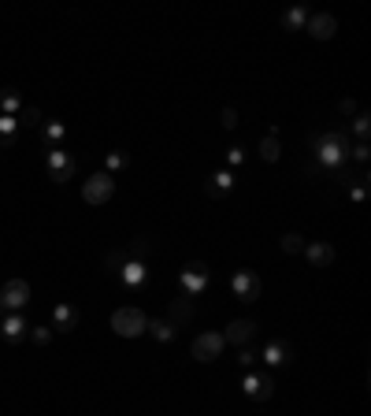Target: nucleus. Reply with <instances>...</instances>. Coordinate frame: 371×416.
<instances>
[{
	"label": "nucleus",
	"instance_id": "4",
	"mask_svg": "<svg viewBox=\"0 0 371 416\" xmlns=\"http://www.w3.org/2000/svg\"><path fill=\"white\" fill-rule=\"evenodd\" d=\"M112 194H115V178L108 172H97V175H90L82 183V201L85 205H104V201H112Z\"/></svg>",
	"mask_w": 371,
	"mask_h": 416
},
{
	"label": "nucleus",
	"instance_id": "5",
	"mask_svg": "<svg viewBox=\"0 0 371 416\" xmlns=\"http://www.w3.org/2000/svg\"><path fill=\"white\" fill-rule=\"evenodd\" d=\"M30 301V283L26 279H8L0 286V305L8 308V313H23Z\"/></svg>",
	"mask_w": 371,
	"mask_h": 416
},
{
	"label": "nucleus",
	"instance_id": "18",
	"mask_svg": "<svg viewBox=\"0 0 371 416\" xmlns=\"http://www.w3.org/2000/svg\"><path fill=\"white\" fill-rule=\"evenodd\" d=\"M193 319V301L190 297H174L171 301V324H190Z\"/></svg>",
	"mask_w": 371,
	"mask_h": 416
},
{
	"label": "nucleus",
	"instance_id": "28",
	"mask_svg": "<svg viewBox=\"0 0 371 416\" xmlns=\"http://www.w3.org/2000/svg\"><path fill=\"white\" fill-rule=\"evenodd\" d=\"M15 119H19V126H41V112L38 108H23Z\"/></svg>",
	"mask_w": 371,
	"mask_h": 416
},
{
	"label": "nucleus",
	"instance_id": "27",
	"mask_svg": "<svg viewBox=\"0 0 371 416\" xmlns=\"http://www.w3.org/2000/svg\"><path fill=\"white\" fill-rule=\"evenodd\" d=\"M356 138H360V142H368V134H371V115L368 112H356Z\"/></svg>",
	"mask_w": 371,
	"mask_h": 416
},
{
	"label": "nucleus",
	"instance_id": "20",
	"mask_svg": "<svg viewBox=\"0 0 371 416\" xmlns=\"http://www.w3.org/2000/svg\"><path fill=\"white\" fill-rule=\"evenodd\" d=\"M231 190H234V175L231 172H220V175L208 178V194L212 197H223V194H231Z\"/></svg>",
	"mask_w": 371,
	"mask_h": 416
},
{
	"label": "nucleus",
	"instance_id": "14",
	"mask_svg": "<svg viewBox=\"0 0 371 416\" xmlns=\"http://www.w3.org/2000/svg\"><path fill=\"white\" fill-rule=\"evenodd\" d=\"M304 257H308L312 268H331V264H334V249L327 242H312V245H304Z\"/></svg>",
	"mask_w": 371,
	"mask_h": 416
},
{
	"label": "nucleus",
	"instance_id": "12",
	"mask_svg": "<svg viewBox=\"0 0 371 416\" xmlns=\"http://www.w3.org/2000/svg\"><path fill=\"white\" fill-rule=\"evenodd\" d=\"M304 30L315 38V41H331L334 38V30H338V19L334 15H327V12H320V15H308V23H304Z\"/></svg>",
	"mask_w": 371,
	"mask_h": 416
},
{
	"label": "nucleus",
	"instance_id": "16",
	"mask_svg": "<svg viewBox=\"0 0 371 416\" xmlns=\"http://www.w3.org/2000/svg\"><path fill=\"white\" fill-rule=\"evenodd\" d=\"M41 138H45L49 149H60L63 138H67V126H63L60 119H49V123H41Z\"/></svg>",
	"mask_w": 371,
	"mask_h": 416
},
{
	"label": "nucleus",
	"instance_id": "13",
	"mask_svg": "<svg viewBox=\"0 0 371 416\" xmlns=\"http://www.w3.org/2000/svg\"><path fill=\"white\" fill-rule=\"evenodd\" d=\"M52 327H56L60 335H71V331L79 327V308L67 305V301H60L56 308H52Z\"/></svg>",
	"mask_w": 371,
	"mask_h": 416
},
{
	"label": "nucleus",
	"instance_id": "7",
	"mask_svg": "<svg viewBox=\"0 0 371 416\" xmlns=\"http://www.w3.org/2000/svg\"><path fill=\"white\" fill-rule=\"evenodd\" d=\"M223 346H226L223 331H204V335L193 338V357L197 360H215L223 353Z\"/></svg>",
	"mask_w": 371,
	"mask_h": 416
},
{
	"label": "nucleus",
	"instance_id": "3",
	"mask_svg": "<svg viewBox=\"0 0 371 416\" xmlns=\"http://www.w3.org/2000/svg\"><path fill=\"white\" fill-rule=\"evenodd\" d=\"M179 290H182V297H201L204 290H208V264H201V260H190L182 268V275H179Z\"/></svg>",
	"mask_w": 371,
	"mask_h": 416
},
{
	"label": "nucleus",
	"instance_id": "24",
	"mask_svg": "<svg viewBox=\"0 0 371 416\" xmlns=\"http://www.w3.org/2000/svg\"><path fill=\"white\" fill-rule=\"evenodd\" d=\"M279 245H282V253H290V257H293V253H304V238H301L297 231L282 234V238H279Z\"/></svg>",
	"mask_w": 371,
	"mask_h": 416
},
{
	"label": "nucleus",
	"instance_id": "32",
	"mask_svg": "<svg viewBox=\"0 0 371 416\" xmlns=\"http://www.w3.org/2000/svg\"><path fill=\"white\" fill-rule=\"evenodd\" d=\"M220 123L226 126V131H234V126H238V112H234V108H223V115H220Z\"/></svg>",
	"mask_w": 371,
	"mask_h": 416
},
{
	"label": "nucleus",
	"instance_id": "11",
	"mask_svg": "<svg viewBox=\"0 0 371 416\" xmlns=\"http://www.w3.org/2000/svg\"><path fill=\"white\" fill-rule=\"evenodd\" d=\"M242 387H245V394L253 401H267L271 394H275V379L271 376H256V372H249V376L242 379Z\"/></svg>",
	"mask_w": 371,
	"mask_h": 416
},
{
	"label": "nucleus",
	"instance_id": "15",
	"mask_svg": "<svg viewBox=\"0 0 371 416\" xmlns=\"http://www.w3.org/2000/svg\"><path fill=\"white\" fill-rule=\"evenodd\" d=\"M119 279H123L126 290H138V286L149 279V272H145V264H141V260H126L123 272H119Z\"/></svg>",
	"mask_w": 371,
	"mask_h": 416
},
{
	"label": "nucleus",
	"instance_id": "33",
	"mask_svg": "<svg viewBox=\"0 0 371 416\" xmlns=\"http://www.w3.org/2000/svg\"><path fill=\"white\" fill-rule=\"evenodd\" d=\"M130 253H134V257H145V253H149V238H134V242H130Z\"/></svg>",
	"mask_w": 371,
	"mask_h": 416
},
{
	"label": "nucleus",
	"instance_id": "30",
	"mask_svg": "<svg viewBox=\"0 0 371 416\" xmlns=\"http://www.w3.org/2000/svg\"><path fill=\"white\" fill-rule=\"evenodd\" d=\"M30 338H34L38 346H49V338H52V327H34V331H30Z\"/></svg>",
	"mask_w": 371,
	"mask_h": 416
},
{
	"label": "nucleus",
	"instance_id": "22",
	"mask_svg": "<svg viewBox=\"0 0 371 416\" xmlns=\"http://www.w3.org/2000/svg\"><path fill=\"white\" fill-rule=\"evenodd\" d=\"M304 23H308V12H304V8H286V12H282V26L286 30H304Z\"/></svg>",
	"mask_w": 371,
	"mask_h": 416
},
{
	"label": "nucleus",
	"instance_id": "9",
	"mask_svg": "<svg viewBox=\"0 0 371 416\" xmlns=\"http://www.w3.org/2000/svg\"><path fill=\"white\" fill-rule=\"evenodd\" d=\"M0 335H4V342H23V338L30 335V324L23 319V313H8L4 319H0Z\"/></svg>",
	"mask_w": 371,
	"mask_h": 416
},
{
	"label": "nucleus",
	"instance_id": "1",
	"mask_svg": "<svg viewBox=\"0 0 371 416\" xmlns=\"http://www.w3.org/2000/svg\"><path fill=\"white\" fill-rule=\"evenodd\" d=\"M315 156H320V167L327 172H342V164H349V142L345 134H320V142H315Z\"/></svg>",
	"mask_w": 371,
	"mask_h": 416
},
{
	"label": "nucleus",
	"instance_id": "35",
	"mask_svg": "<svg viewBox=\"0 0 371 416\" xmlns=\"http://www.w3.org/2000/svg\"><path fill=\"white\" fill-rule=\"evenodd\" d=\"M338 112H342V115H356V101H342V104H338Z\"/></svg>",
	"mask_w": 371,
	"mask_h": 416
},
{
	"label": "nucleus",
	"instance_id": "25",
	"mask_svg": "<svg viewBox=\"0 0 371 416\" xmlns=\"http://www.w3.org/2000/svg\"><path fill=\"white\" fill-rule=\"evenodd\" d=\"M126 164H130V160H126V153H108V160H104V172L115 178L119 172H126Z\"/></svg>",
	"mask_w": 371,
	"mask_h": 416
},
{
	"label": "nucleus",
	"instance_id": "29",
	"mask_svg": "<svg viewBox=\"0 0 371 416\" xmlns=\"http://www.w3.org/2000/svg\"><path fill=\"white\" fill-rule=\"evenodd\" d=\"M108 272H123V264H126V253L123 249H112V253H108Z\"/></svg>",
	"mask_w": 371,
	"mask_h": 416
},
{
	"label": "nucleus",
	"instance_id": "10",
	"mask_svg": "<svg viewBox=\"0 0 371 416\" xmlns=\"http://www.w3.org/2000/svg\"><path fill=\"white\" fill-rule=\"evenodd\" d=\"M253 335H256V324H253V319H231V324H226V331H223V338H226V342H231V346H249V342H253Z\"/></svg>",
	"mask_w": 371,
	"mask_h": 416
},
{
	"label": "nucleus",
	"instance_id": "21",
	"mask_svg": "<svg viewBox=\"0 0 371 416\" xmlns=\"http://www.w3.org/2000/svg\"><path fill=\"white\" fill-rule=\"evenodd\" d=\"M23 112V97L15 90H4L0 93V115H19Z\"/></svg>",
	"mask_w": 371,
	"mask_h": 416
},
{
	"label": "nucleus",
	"instance_id": "17",
	"mask_svg": "<svg viewBox=\"0 0 371 416\" xmlns=\"http://www.w3.org/2000/svg\"><path fill=\"white\" fill-rule=\"evenodd\" d=\"M267 360V365H282V360H290V346L282 342V338H275V342H267L264 346V353H260Z\"/></svg>",
	"mask_w": 371,
	"mask_h": 416
},
{
	"label": "nucleus",
	"instance_id": "8",
	"mask_svg": "<svg viewBox=\"0 0 371 416\" xmlns=\"http://www.w3.org/2000/svg\"><path fill=\"white\" fill-rule=\"evenodd\" d=\"M231 290H234L238 301H245V305H249V301H256V297H260V275H256V272H249V268L234 272Z\"/></svg>",
	"mask_w": 371,
	"mask_h": 416
},
{
	"label": "nucleus",
	"instance_id": "19",
	"mask_svg": "<svg viewBox=\"0 0 371 416\" xmlns=\"http://www.w3.org/2000/svg\"><path fill=\"white\" fill-rule=\"evenodd\" d=\"M149 335L152 338H156V342H171V338H174V331H179V327H174L171 324V319H149Z\"/></svg>",
	"mask_w": 371,
	"mask_h": 416
},
{
	"label": "nucleus",
	"instance_id": "2",
	"mask_svg": "<svg viewBox=\"0 0 371 416\" xmlns=\"http://www.w3.org/2000/svg\"><path fill=\"white\" fill-rule=\"evenodd\" d=\"M145 327H149V316L141 313V308H134V305H123V308L112 313V331L119 338H141Z\"/></svg>",
	"mask_w": 371,
	"mask_h": 416
},
{
	"label": "nucleus",
	"instance_id": "36",
	"mask_svg": "<svg viewBox=\"0 0 371 416\" xmlns=\"http://www.w3.org/2000/svg\"><path fill=\"white\" fill-rule=\"evenodd\" d=\"M242 156H245L242 149H231V153H226V160H231V164H242Z\"/></svg>",
	"mask_w": 371,
	"mask_h": 416
},
{
	"label": "nucleus",
	"instance_id": "31",
	"mask_svg": "<svg viewBox=\"0 0 371 416\" xmlns=\"http://www.w3.org/2000/svg\"><path fill=\"white\" fill-rule=\"evenodd\" d=\"M349 156H353L356 164H368V156H371V149H368V142H360V145L353 149V153H349Z\"/></svg>",
	"mask_w": 371,
	"mask_h": 416
},
{
	"label": "nucleus",
	"instance_id": "26",
	"mask_svg": "<svg viewBox=\"0 0 371 416\" xmlns=\"http://www.w3.org/2000/svg\"><path fill=\"white\" fill-rule=\"evenodd\" d=\"M15 131H19V119H15V115H0V142H12Z\"/></svg>",
	"mask_w": 371,
	"mask_h": 416
},
{
	"label": "nucleus",
	"instance_id": "6",
	"mask_svg": "<svg viewBox=\"0 0 371 416\" xmlns=\"http://www.w3.org/2000/svg\"><path fill=\"white\" fill-rule=\"evenodd\" d=\"M45 167H49L52 183H71L74 178V156L67 153V149H49Z\"/></svg>",
	"mask_w": 371,
	"mask_h": 416
},
{
	"label": "nucleus",
	"instance_id": "34",
	"mask_svg": "<svg viewBox=\"0 0 371 416\" xmlns=\"http://www.w3.org/2000/svg\"><path fill=\"white\" fill-rule=\"evenodd\" d=\"M256 357H260L256 349H249V346H245V349H242V357H238V360H242L245 368H253V365H256Z\"/></svg>",
	"mask_w": 371,
	"mask_h": 416
},
{
	"label": "nucleus",
	"instance_id": "23",
	"mask_svg": "<svg viewBox=\"0 0 371 416\" xmlns=\"http://www.w3.org/2000/svg\"><path fill=\"white\" fill-rule=\"evenodd\" d=\"M260 156H264L267 164H275V160L282 156V145H279V138H275V134H267L264 142H260Z\"/></svg>",
	"mask_w": 371,
	"mask_h": 416
},
{
	"label": "nucleus",
	"instance_id": "37",
	"mask_svg": "<svg viewBox=\"0 0 371 416\" xmlns=\"http://www.w3.org/2000/svg\"><path fill=\"white\" fill-rule=\"evenodd\" d=\"M0 316H4V305H0Z\"/></svg>",
	"mask_w": 371,
	"mask_h": 416
}]
</instances>
